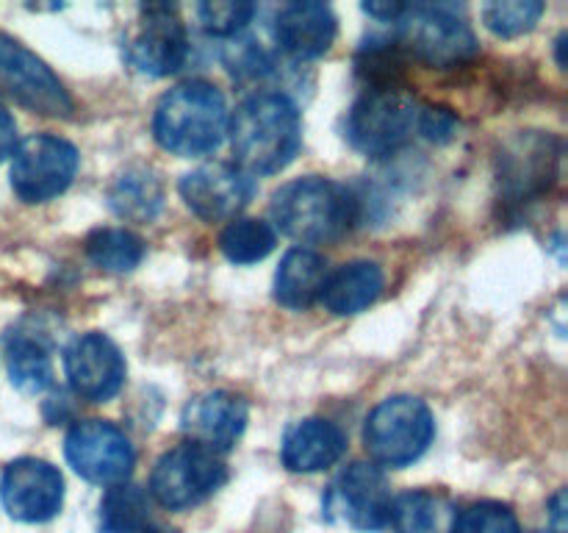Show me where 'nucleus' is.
I'll return each mask as SVG.
<instances>
[{"label":"nucleus","mask_w":568,"mask_h":533,"mask_svg":"<svg viewBox=\"0 0 568 533\" xmlns=\"http://www.w3.org/2000/svg\"><path fill=\"white\" fill-rule=\"evenodd\" d=\"M227 137L239 170L253 178L275 175L303 148V117L288 94L255 92L233 111Z\"/></svg>","instance_id":"1"},{"label":"nucleus","mask_w":568,"mask_h":533,"mask_svg":"<svg viewBox=\"0 0 568 533\" xmlns=\"http://www.w3.org/2000/svg\"><path fill=\"white\" fill-rule=\"evenodd\" d=\"M275 231L303 244H331L361 220V198L333 178L305 175L283 183L270 203Z\"/></svg>","instance_id":"2"},{"label":"nucleus","mask_w":568,"mask_h":533,"mask_svg":"<svg viewBox=\"0 0 568 533\" xmlns=\"http://www.w3.org/2000/svg\"><path fill=\"white\" fill-rule=\"evenodd\" d=\"M231 111L222 89L194 78L161 94L153 111V137L166 153L194 159L209 155L225 142Z\"/></svg>","instance_id":"3"},{"label":"nucleus","mask_w":568,"mask_h":533,"mask_svg":"<svg viewBox=\"0 0 568 533\" xmlns=\"http://www.w3.org/2000/svg\"><path fill=\"white\" fill-rule=\"evenodd\" d=\"M394 42L405 56L438 70H453L480 53L469 20L455 6L444 3L405 6L394 22Z\"/></svg>","instance_id":"4"},{"label":"nucleus","mask_w":568,"mask_h":533,"mask_svg":"<svg viewBox=\"0 0 568 533\" xmlns=\"http://www.w3.org/2000/svg\"><path fill=\"white\" fill-rule=\"evenodd\" d=\"M436 436L430 405L410 394H394L377 403L364 422V447L372 464L403 470L427 453Z\"/></svg>","instance_id":"5"},{"label":"nucleus","mask_w":568,"mask_h":533,"mask_svg":"<svg viewBox=\"0 0 568 533\" xmlns=\"http://www.w3.org/2000/svg\"><path fill=\"white\" fill-rule=\"evenodd\" d=\"M422 103L403 87L364 89L344 117V139L369 159H388L419 133Z\"/></svg>","instance_id":"6"},{"label":"nucleus","mask_w":568,"mask_h":533,"mask_svg":"<svg viewBox=\"0 0 568 533\" xmlns=\"http://www.w3.org/2000/svg\"><path fill=\"white\" fill-rule=\"evenodd\" d=\"M227 481V466L222 455L181 442L159 455L150 472V494L166 511H189L214 497Z\"/></svg>","instance_id":"7"},{"label":"nucleus","mask_w":568,"mask_h":533,"mask_svg":"<svg viewBox=\"0 0 568 533\" xmlns=\"http://www.w3.org/2000/svg\"><path fill=\"white\" fill-rule=\"evenodd\" d=\"M81 155L78 148L55 133H33L17 142L11 153V189L22 203H48L75 181Z\"/></svg>","instance_id":"8"},{"label":"nucleus","mask_w":568,"mask_h":533,"mask_svg":"<svg viewBox=\"0 0 568 533\" xmlns=\"http://www.w3.org/2000/svg\"><path fill=\"white\" fill-rule=\"evenodd\" d=\"M0 98L14 100L22 109L42 117L72 120L75 100L64 83L33 50L0 31Z\"/></svg>","instance_id":"9"},{"label":"nucleus","mask_w":568,"mask_h":533,"mask_svg":"<svg viewBox=\"0 0 568 533\" xmlns=\"http://www.w3.org/2000/svg\"><path fill=\"white\" fill-rule=\"evenodd\" d=\"M325 516L364 533H377L388 527L392 511V489L386 472L372 461H353L344 466L322 497Z\"/></svg>","instance_id":"10"},{"label":"nucleus","mask_w":568,"mask_h":533,"mask_svg":"<svg viewBox=\"0 0 568 533\" xmlns=\"http://www.w3.org/2000/svg\"><path fill=\"white\" fill-rule=\"evenodd\" d=\"M189 48V31L172 6H142L125 33L122 53L142 76L166 78L186 64Z\"/></svg>","instance_id":"11"},{"label":"nucleus","mask_w":568,"mask_h":533,"mask_svg":"<svg viewBox=\"0 0 568 533\" xmlns=\"http://www.w3.org/2000/svg\"><path fill=\"white\" fill-rule=\"evenodd\" d=\"M64 455L83 481L98 486L125 483L136 466L131 439L109 420L75 422L64 436Z\"/></svg>","instance_id":"12"},{"label":"nucleus","mask_w":568,"mask_h":533,"mask_svg":"<svg viewBox=\"0 0 568 533\" xmlns=\"http://www.w3.org/2000/svg\"><path fill=\"white\" fill-rule=\"evenodd\" d=\"M64 375L78 398L89 403H105L116 398L125 383V355L105 333H81L64 348Z\"/></svg>","instance_id":"13"},{"label":"nucleus","mask_w":568,"mask_h":533,"mask_svg":"<svg viewBox=\"0 0 568 533\" xmlns=\"http://www.w3.org/2000/svg\"><path fill=\"white\" fill-rule=\"evenodd\" d=\"M0 500L11 520L50 522L64 505V477L50 461L26 455L11 461L0 475Z\"/></svg>","instance_id":"14"},{"label":"nucleus","mask_w":568,"mask_h":533,"mask_svg":"<svg viewBox=\"0 0 568 533\" xmlns=\"http://www.w3.org/2000/svg\"><path fill=\"white\" fill-rule=\"evenodd\" d=\"M178 192H181L186 209L200 220H236L239 211L247 209L253 200L255 178L239 170L236 164L214 161V164H203L186 172L178 183Z\"/></svg>","instance_id":"15"},{"label":"nucleus","mask_w":568,"mask_h":533,"mask_svg":"<svg viewBox=\"0 0 568 533\" xmlns=\"http://www.w3.org/2000/svg\"><path fill=\"white\" fill-rule=\"evenodd\" d=\"M247 420L250 409L239 394L214 389V392L197 394L183 405L181 431L189 436L186 442L222 455L236 447L244 428H247Z\"/></svg>","instance_id":"16"},{"label":"nucleus","mask_w":568,"mask_h":533,"mask_svg":"<svg viewBox=\"0 0 568 533\" xmlns=\"http://www.w3.org/2000/svg\"><path fill=\"white\" fill-rule=\"evenodd\" d=\"M560 142L549 133H521L503 155V192L516 203L547 192L558 175Z\"/></svg>","instance_id":"17"},{"label":"nucleus","mask_w":568,"mask_h":533,"mask_svg":"<svg viewBox=\"0 0 568 533\" xmlns=\"http://www.w3.org/2000/svg\"><path fill=\"white\" fill-rule=\"evenodd\" d=\"M338 20L327 3L314 0H297L275 11L272 20V37L286 56L297 61L320 59L336 42Z\"/></svg>","instance_id":"18"},{"label":"nucleus","mask_w":568,"mask_h":533,"mask_svg":"<svg viewBox=\"0 0 568 533\" xmlns=\"http://www.w3.org/2000/svg\"><path fill=\"white\" fill-rule=\"evenodd\" d=\"M347 453V433L331 420L308 416L286 428L281 439V461L288 472H322Z\"/></svg>","instance_id":"19"},{"label":"nucleus","mask_w":568,"mask_h":533,"mask_svg":"<svg viewBox=\"0 0 568 533\" xmlns=\"http://www.w3.org/2000/svg\"><path fill=\"white\" fill-rule=\"evenodd\" d=\"M383 283H386V278L375 261H349V264L327 272L320 303L336 316L361 314L381 298Z\"/></svg>","instance_id":"20"},{"label":"nucleus","mask_w":568,"mask_h":533,"mask_svg":"<svg viewBox=\"0 0 568 533\" xmlns=\"http://www.w3.org/2000/svg\"><path fill=\"white\" fill-rule=\"evenodd\" d=\"M105 200L120 220L150 222L164 205V183L153 167L133 164L111 181Z\"/></svg>","instance_id":"21"},{"label":"nucleus","mask_w":568,"mask_h":533,"mask_svg":"<svg viewBox=\"0 0 568 533\" xmlns=\"http://www.w3.org/2000/svg\"><path fill=\"white\" fill-rule=\"evenodd\" d=\"M327 264L316 250L292 248L281 259L275 272V300L286 309L303 311L320 300L322 283H325Z\"/></svg>","instance_id":"22"},{"label":"nucleus","mask_w":568,"mask_h":533,"mask_svg":"<svg viewBox=\"0 0 568 533\" xmlns=\"http://www.w3.org/2000/svg\"><path fill=\"white\" fill-rule=\"evenodd\" d=\"M453 514V505L444 494L414 489L392 497L388 525L394 527V533H449Z\"/></svg>","instance_id":"23"},{"label":"nucleus","mask_w":568,"mask_h":533,"mask_svg":"<svg viewBox=\"0 0 568 533\" xmlns=\"http://www.w3.org/2000/svg\"><path fill=\"white\" fill-rule=\"evenodd\" d=\"M6 370L22 394H42L53 386V361L48 348L28 333H14L6 342Z\"/></svg>","instance_id":"24"},{"label":"nucleus","mask_w":568,"mask_h":533,"mask_svg":"<svg viewBox=\"0 0 568 533\" xmlns=\"http://www.w3.org/2000/svg\"><path fill=\"white\" fill-rule=\"evenodd\" d=\"M83 250L98 270L116 272V275L136 270L148 253L144 239L128 228H94L83 242Z\"/></svg>","instance_id":"25"},{"label":"nucleus","mask_w":568,"mask_h":533,"mask_svg":"<svg viewBox=\"0 0 568 533\" xmlns=\"http://www.w3.org/2000/svg\"><path fill=\"white\" fill-rule=\"evenodd\" d=\"M100 533H142L150 525V500L142 486L116 483L100 497Z\"/></svg>","instance_id":"26"},{"label":"nucleus","mask_w":568,"mask_h":533,"mask_svg":"<svg viewBox=\"0 0 568 533\" xmlns=\"http://www.w3.org/2000/svg\"><path fill=\"white\" fill-rule=\"evenodd\" d=\"M277 231L258 217H236L220 233V250L231 264H255L275 250Z\"/></svg>","instance_id":"27"},{"label":"nucleus","mask_w":568,"mask_h":533,"mask_svg":"<svg viewBox=\"0 0 568 533\" xmlns=\"http://www.w3.org/2000/svg\"><path fill=\"white\" fill-rule=\"evenodd\" d=\"M547 6L541 0H497L483 6V22L494 37L514 39L530 33L544 17Z\"/></svg>","instance_id":"28"},{"label":"nucleus","mask_w":568,"mask_h":533,"mask_svg":"<svg viewBox=\"0 0 568 533\" xmlns=\"http://www.w3.org/2000/svg\"><path fill=\"white\" fill-rule=\"evenodd\" d=\"M449 533H525L516 511L499 500H480L455 511Z\"/></svg>","instance_id":"29"},{"label":"nucleus","mask_w":568,"mask_h":533,"mask_svg":"<svg viewBox=\"0 0 568 533\" xmlns=\"http://www.w3.org/2000/svg\"><path fill=\"white\" fill-rule=\"evenodd\" d=\"M258 6L242 3V0H220V3H200L194 6L200 26L205 33L220 39H233L244 33V28L253 22Z\"/></svg>","instance_id":"30"},{"label":"nucleus","mask_w":568,"mask_h":533,"mask_svg":"<svg viewBox=\"0 0 568 533\" xmlns=\"http://www.w3.org/2000/svg\"><path fill=\"white\" fill-rule=\"evenodd\" d=\"M225 67L236 78H258L266 76L272 70V56L261 48V42H255L253 37H239L227 39L225 48Z\"/></svg>","instance_id":"31"},{"label":"nucleus","mask_w":568,"mask_h":533,"mask_svg":"<svg viewBox=\"0 0 568 533\" xmlns=\"http://www.w3.org/2000/svg\"><path fill=\"white\" fill-rule=\"evenodd\" d=\"M458 120L449 109H438V105H422L419 114V133L430 142H447L453 139Z\"/></svg>","instance_id":"32"},{"label":"nucleus","mask_w":568,"mask_h":533,"mask_svg":"<svg viewBox=\"0 0 568 533\" xmlns=\"http://www.w3.org/2000/svg\"><path fill=\"white\" fill-rule=\"evenodd\" d=\"M17 148V122L14 117L9 114L3 103H0V164L14 153Z\"/></svg>","instance_id":"33"},{"label":"nucleus","mask_w":568,"mask_h":533,"mask_svg":"<svg viewBox=\"0 0 568 533\" xmlns=\"http://www.w3.org/2000/svg\"><path fill=\"white\" fill-rule=\"evenodd\" d=\"M549 533H566V494L558 492L549 503Z\"/></svg>","instance_id":"34"},{"label":"nucleus","mask_w":568,"mask_h":533,"mask_svg":"<svg viewBox=\"0 0 568 533\" xmlns=\"http://www.w3.org/2000/svg\"><path fill=\"white\" fill-rule=\"evenodd\" d=\"M364 11L381 22H397V17L405 11V3H364Z\"/></svg>","instance_id":"35"},{"label":"nucleus","mask_w":568,"mask_h":533,"mask_svg":"<svg viewBox=\"0 0 568 533\" xmlns=\"http://www.w3.org/2000/svg\"><path fill=\"white\" fill-rule=\"evenodd\" d=\"M142 533H181V531H175V527H166V525H148Z\"/></svg>","instance_id":"36"}]
</instances>
